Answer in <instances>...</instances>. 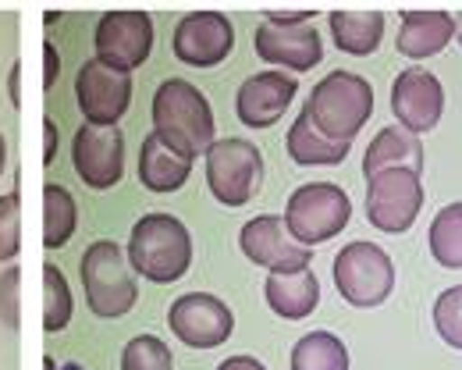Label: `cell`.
I'll list each match as a JSON object with an SVG mask.
<instances>
[{
  "label": "cell",
  "instance_id": "83f0119b",
  "mask_svg": "<svg viewBox=\"0 0 462 370\" xmlns=\"http://www.w3.org/2000/svg\"><path fill=\"white\" fill-rule=\"evenodd\" d=\"M121 370H174V356L157 335H135L121 353Z\"/></svg>",
  "mask_w": 462,
  "mask_h": 370
},
{
  "label": "cell",
  "instance_id": "52a82bcc",
  "mask_svg": "<svg viewBox=\"0 0 462 370\" xmlns=\"http://www.w3.org/2000/svg\"><path fill=\"white\" fill-rule=\"evenodd\" d=\"M331 274H335L338 296L346 300L348 307L359 310L381 307L395 289V264H392V256L384 249L374 246V243H348L335 256Z\"/></svg>",
  "mask_w": 462,
  "mask_h": 370
},
{
  "label": "cell",
  "instance_id": "74e56055",
  "mask_svg": "<svg viewBox=\"0 0 462 370\" xmlns=\"http://www.w3.org/2000/svg\"><path fill=\"white\" fill-rule=\"evenodd\" d=\"M43 370H58V364H54V360L47 356V360H43Z\"/></svg>",
  "mask_w": 462,
  "mask_h": 370
},
{
  "label": "cell",
  "instance_id": "cb8c5ba5",
  "mask_svg": "<svg viewBox=\"0 0 462 370\" xmlns=\"http://www.w3.org/2000/svg\"><path fill=\"white\" fill-rule=\"evenodd\" d=\"M79 228V203L64 185H47L43 189V246L60 249Z\"/></svg>",
  "mask_w": 462,
  "mask_h": 370
},
{
  "label": "cell",
  "instance_id": "ba28073f",
  "mask_svg": "<svg viewBox=\"0 0 462 370\" xmlns=\"http://www.w3.org/2000/svg\"><path fill=\"white\" fill-rule=\"evenodd\" d=\"M420 207H423L420 175L392 168V171H377L374 179H366V221L377 232H388V236L409 232Z\"/></svg>",
  "mask_w": 462,
  "mask_h": 370
},
{
  "label": "cell",
  "instance_id": "4316f807",
  "mask_svg": "<svg viewBox=\"0 0 462 370\" xmlns=\"http://www.w3.org/2000/svg\"><path fill=\"white\" fill-rule=\"evenodd\" d=\"M71 289H68V278L58 271V264H43V331L47 335H58L68 328L71 320Z\"/></svg>",
  "mask_w": 462,
  "mask_h": 370
},
{
  "label": "cell",
  "instance_id": "30bf717a",
  "mask_svg": "<svg viewBox=\"0 0 462 370\" xmlns=\"http://www.w3.org/2000/svg\"><path fill=\"white\" fill-rule=\"evenodd\" d=\"M97 61L117 71H135L150 61L153 51V18L146 11H107L93 32Z\"/></svg>",
  "mask_w": 462,
  "mask_h": 370
},
{
  "label": "cell",
  "instance_id": "d590c367",
  "mask_svg": "<svg viewBox=\"0 0 462 370\" xmlns=\"http://www.w3.org/2000/svg\"><path fill=\"white\" fill-rule=\"evenodd\" d=\"M217 370H267L256 356H228Z\"/></svg>",
  "mask_w": 462,
  "mask_h": 370
},
{
  "label": "cell",
  "instance_id": "7402d4cb",
  "mask_svg": "<svg viewBox=\"0 0 462 370\" xmlns=\"http://www.w3.org/2000/svg\"><path fill=\"white\" fill-rule=\"evenodd\" d=\"M192 161H185L181 153H174L171 146H164L153 132L143 139L139 150V182L146 185L150 192H174L189 182Z\"/></svg>",
  "mask_w": 462,
  "mask_h": 370
},
{
  "label": "cell",
  "instance_id": "d6986e66",
  "mask_svg": "<svg viewBox=\"0 0 462 370\" xmlns=\"http://www.w3.org/2000/svg\"><path fill=\"white\" fill-rule=\"evenodd\" d=\"M392 168L423 175V143H420V135L405 132L399 125L381 128V132L374 135V143L366 146V157H363L366 179H374L377 171H392Z\"/></svg>",
  "mask_w": 462,
  "mask_h": 370
},
{
  "label": "cell",
  "instance_id": "f546056e",
  "mask_svg": "<svg viewBox=\"0 0 462 370\" xmlns=\"http://www.w3.org/2000/svg\"><path fill=\"white\" fill-rule=\"evenodd\" d=\"M434 328L441 335V342H448L452 349H462V285L445 289L434 303Z\"/></svg>",
  "mask_w": 462,
  "mask_h": 370
},
{
  "label": "cell",
  "instance_id": "f35d334b",
  "mask_svg": "<svg viewBox=\"0 0 462 370\" xmlns=\"http://www.w3.org/2000/svg\"><path fill=\"white\" fill-rule=\"evenodd\" d=\"M456 32H459V43H462V11H459V18H456Z\"/></svg>",
  "mask_w": 462,
  "mask_h": 370
},
{
  "label": "cell",
  "instance_id": "2e32d148",
  "mask_svg": "<svg viewBox=\"0 0 462 370\" xmlns=\"http://www.w3.org/2000/svg\"><path fill=\"white\" fill-rule=\"evenodd\" d=\"M299 93V82L285 71H260L253 79H245L238 86L235 97V115L238 122L249 128H271L282 122V115L289 111V104Z\"/></svg>",
  "mask_w": 462,
  "mask_h": 370
},
{
  "label": "cell",
  "instance_id": "7a4b0ae2",
  "mask_svg": "<svg viewBox=\"0 0 462 370\" xmlns=\"http://www.w3.org/2000/svg\"><path fill=\"white\" fill-rule=\"evenodd\" d=\"M302 115L320 135L352 143L374 115V86L356 71H331L313 86Z\"/></svg>",
  "mask_w": 462,
  "mask_h": 370
},
{
  "label": "cell",
  "instance_id": "4dcf8cb0",
  "mask_svg": "<svg viewBox=\"0 0 462 370\" xmlns=\"http://www.w3.org/2000/svg\"><path fill=\"white\" fill-rule=\"evenodd\" d=\"M18 296H22V271H18V264H7L0 271V324L7 331L22 328V303H18Z\"/></svg>",
  "mask_w": 462,
  "mask_h": 370
},
{
  "label": "cell",
  "instance_id": "3957f363",
  "mask_svg": "<svg viewBox=\"0 0 462 370\" xmlns=\"http://www.w3.org/2000/svg\"><path fill=\"white\" fill-rule=\"evenodd\" d=\"M125 256L132 271L143 274L146 282L171 285L192 264V236L171 214H143L132 225Z\"/></svg>",
  "mask_w": 462,
  "mask_h": 370
},
{
  "label": "cell",
  "instance_id": "d4e9b609",
  "mask_svg": "<svg viewBox=\"0 0 462 370\" xmlns=\"http://www.w3.org/2000/svg\"><path fill=\"white\" fill-rule=\"evenodd\" d=\"M291 370H348L346 342L331 331H310L291 349Z\"/></svg>",
  "mask_w": 462,
  "mask_h": 370
},
{
  "label": "cell",
  "instance_id": "4fadbf2b",
  "mask_svg": "<svg viewBox=\"0 0 462 370\" xmlns=\"http://www.w3.org/2000/svg\"><path fill=\"white\" fill-rule=\"evenodd\" d=\"M238 246L256 267H267L271 274L302 271L313 260V249L295 243L291 232L285 228V217H278V214H260V217L245 221L238 232Z\"/></svg>",
  "mask_w": 462,
  "mask_h": 370
},
{
  "label": "cell",
  "instance_id": "6da1fadb",
  "mask_svg": "<svg viewBox=\"0 0 462 370\" xmlns=\"http://www.w3.org/2000/svg\"><path fill=\"white\" fill-rule=\"evenodd\" d=\"M153 135L181 153L185 161H196L214 143V111L210 100L199 93V86L185 79H164L153 93Z\"/></svg>",
  "mask_w": 462,
  "mask_h": 370
},
{
  "label": "cell",
  "instance_id": "9a60e30c",
  "mask_svg": "<svg viewBox=\"0 0 462 370\" xmlns=\"http://www.w3.org/2000/svg\"><path fill=\"white\" fill-rule=\"evenodd\" d=\"M445 111V89L427 68H405L392 82V115L399 118V128L423 135L441 122Z\"/></svg>",
  "mask_w": 462,
  "mask_h": 370
},
{
  "label": "cell",
  "instance_id": "e575fe53",
  "mask_svg": "<svg viewBox=\"0 0 462 370\" xmlns=\"http://www.w3.org/2000/svg\"><path fill=\"white\" fill-rule=\"evenodd\" d=\"M7 97H11L14 107H22V64L18 61L11 64V71H7Z\"/></svg>",
  "mask_w": 462,
  "mask_h": 370
},
{
  "label": "cell",
  "instance_id": "484cf974",
  "mask_svg": "<svg viewBox=\"0 0 462 370\" xmlns=\"http://www.w3.org/2000/svg\"><path fill=\"white\" fill-rule=\"evenodd\" d=\"M430 256L448 271H462V203L441 207L430 221Z\"/></svg>",
  "mask_w": 462,
  "mask_h": 370
},
{
  "label": "cell",
  "instance_id": "5b68a950",
  "mask_svg": "<svg viewBox=\"0 0 462 370\" xmlns=\"http://www.w3.org/2000/svg\"><path fill=\"white\" fill-rule=\"evenodd\" d=\"M352 217V199L342 185L335 182H310L299 185L285 203V228L295 243L317 246L335 239Z\"/></svg>",
  "mask_w": 462,
  "mask_h": 370
},
{
  "label": "cell",
  "instance_id": "603a6c76",
  "mask_svg": "<svg viewBox=\"0 0 462 370\" xmlns=\"http://www.w3.org/2000/svg\"><path fill=\"white\" fill-rule=\"evenodd\" d=\"M285 146H289V157L299 168H335V164L346 161L348 150H352V143H335V139L320 135L306 115H299L291 122Z\"/></svg>",
  "mask_w": 462,
  "mask_h": 370
},
{
  "label": "cell",
  "instance_id": "8d00e7d4",
  "mask_svg": "<svg viewBox=\"0 0 462 370\" xmlns=\"http://www.w3.org/2000/svg\"><path fill=\"white\" fill-rule=\"evenodd\" d=\"M4 168H7V139L0 132V175H4Z\"/></svg>",
  "mask_w": 462,
  "mask_h": 370
},
{
  "label": "cell",
  "instance_id": "1f68e13d",
  "mask_svg": "<svg viewBox=\"0 0 462 370\" xmlns=\"http://www.w3.org/2000/svg\"><path fill=\"white\" fill-rule=\"evenodd\" d=\"M58 71H60V54L54 47V40H43V89L51 93L54 82H58Z\"/></svg>",
  "mask_w": 462,
  "mask_h": 370
},
{
  "label": "cell",
  "instance_id": "d6a6232c",
  "mask_svg": "<svg viewBox=\"0 0 462 370\" xmlns=\"http://www.w3.org/2000/svg\"><path fill=\"white\" fill-rule=\"evenodd\" d=\"M267 25H310L313 11H263Z\"/></svg>",
  "mask_w": 462,
  "mask_h": 370
},
{
  "label": "cell",
  "instance_id": "5bb4252c",
  "mask_svg": "<svg viewBox=\"0 0 462 370\" xmlns=\"http://www.w3.org/2000/svg\"><path fill=\"white\" fill-rule=\"evenodd\" d=\"M75 175L89 189H111L125 175V135L121 128H97L82 125L71 143Z\"/></svg>",
  "mask_w": 462,
  "mask_h": 370
},
{
  "label": "cell",
  "instance_id": "9c48e42d",
  "mask_svg": "<svg viewBox=\"0 0 462 370\" xmlns=\"http://www.w3.org/2000/svg\"><path fill=\"white\" fill-rule=\"evenodd\" d=\"M75 100L79 111L86 115V125L117 128L132 104V75L89 58L75 75Z\"/></svg>",
  "mask_w": 462,
  "mask_h": 370
},
{
  "label": "cell",
  "instance_id": "ac0fdd59",
  "mask_svg": "<svg viewBox=\"0 0 462 370\" xmlns=\"http://www.w3.org/2000/svg\"><path fill=\"white\" fill-rule=\"evenodd\" d=\"M456 36V18L448 11H402V25H399V54L423 61L441 54Z\"/></svg>",
  "mask_w": 462,
  "mask_h": 370
},
{
  "label": "cell",
  "instance_id": "277c9868",
  "mask_svg": "<svg viewBox=\"0 0 462 370\" xmlns=\"http://www.w3.org/2000/svg\"><path fill=\"white\" fill-rule=\"evenodd\" d=\"M82 274V289H86V303L97 317L104 320H117L139 300V285L132 274V264L125 256V249L115 239H100L82 253L79 264Z\"/></svg>",
  "mask_w": 462,
  "mask_h": 370
},
{
  "label": "cell",
  "instance_id": "7c38bea8",
  "mask_svg": "<svg viewBox=\"0 0 462 370\" xmlns=\"http://www.w3.org/2000/svg\"><path fill=\"white\" fill-rule=\"evenodd\" d=\"M235 47V25L221 11H189L171 36L174 58L189 68H214Z\"/></svg>",
  "mask_w": 462,
  "mask_h": 370
},
{
  "label": "cell",
  "instance_id": "8fae6325",
  "mask_svg": "<svg viewBox=\"0 0 462 370\" xmlns=\"http://www.w3.org/2000/svg\"><path fill=\"white\" fill-rule=\"evenodd\" d=\"M168 324L174 338L189 349H217L235 331V313L210 292H185L168 310Z\"/></svg>",
  "mask_w": 462,
  "mask_h": 370
},
{
  "label": "cell",
  "instance_id": "8992f818",
  "mask_svg": "<svg viewBox=\"0 0 462 370\" xmlns=\"http://www.w3.org/2000/svg\"><path fill=\"white\" fill-rule=\"evenodd\" d=\"M207 157V185L217 203L245 207L263 185V153L249 139H214Z\"/></svg>",
  "mask_w": 462,
  "mask_h": 370
},
{
  "label": "cell",
  "instance_id": "f1b7e54d",
  "mask_svg": "<svg viewBox=\"0 0 462 370\" xmlns=\"http://www.w3.org/2000/svg\"><path fill=\"white\" fill-rule=\"evenodd\" d=\"M22 253V196L18 189L0 196V264H14Z\"/></svg>",
  "mask_w": 462,
  "mask_h": 370
},
{
  "label": "cell",
  "instance_id": "ffe728a7",
  "mask_svg": "<svg viewBox=\"0 0 462 370\" xmlns=\"http://www.w3.org/2000/svg\"><path fill=\"white\" fill-rule=\"evenodd\" d=\"M263 296H267V307L274 310L278 317H285V320H302V317H310L313 307L320 303V282H317V274H313L310 267L267 274Z\"/></svg>",
  "mask_w": 462,
  "mask_h": 370
},
{
  "label": "cell",
  "instance_id": "e0dca14e",
  "mask_svg": "<svg viewBox=\"0 0 462 370\" xmlns=\"http://www.w3.org/2000/svg\"><path fill=\"white\" fill-rule=\"evenodd\" d=\"M253 47L256 58L267 64H282L291 71H313L324 61V43L320 32L310 25H260L253 32Z\"/></svg>",
  "mask_w": 462,
  "mask_h": 370
},
{
  "label": "cell",
  "instance_id": "44dd1931",
  "mask_svg": "<svg viewBox=\"0 0 462 370\" xmlns=\"http://www.w3.org/2000/svg\"><path fill=\"white\" fill-rule=\"evenodd\" d=\"M335 47L352 58H370L384 40V14L381 11H331L328 14Z\"/></svg>",
  "mask_w": 462,
  "mask_h": 370
},
{
  "label": "cell",
  "instance_id": "ab89813d",
  "mask_svg": "<svg viewBox=\"0 0 462 370\" xmlns=\"http://www.w3.org/2000/svg\"><path fill=\"white\" fill-rule=\"evenodd\" d=\"M60 370H82L79 364H68V367H60Z\"/></svg>",
  "mask_w": 462,
  "mask_h": 370
},
{
  "label": "cell",
  "instance_id": "836d02e7",
  "mask_svg": "<svg viewBox=\"0 0 462 370\" xmlns=\"http://www.w3.org/2000/svg\"><path fill=\"white\" fill-rule=\"evenodd\" d=\"M54 157H58V125L47 118V122H43V164L51 168Z\"/></svg>",
  "mask_w": 462,
  "mask_h": 370
}]
</instances>
